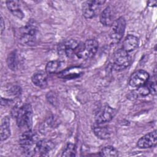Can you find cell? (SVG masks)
Returning a JSON list of instances; mask_svg holds the SVG:
<instances>
[{
    "label": "cell",
    "mask_w": 157,
    "mask_h": 157,
    "mask_svg": "<svg viewBox=\"0 0 157 157\" xmlns=\"http://www.w3.org/2000/svg\"><path fill=\"white\" fill-rule=\"evenodd\" d=\"M12 115L16 118L17 124L23 132L31 131L33 124V109L31 105L26 104L20 107L15 106Z\"/></svg>",
    "instance_id": "1"
},
{
    "label": "cell",
    "mask_w": 157,
    "mask_h": 157,
    "mask_svg": "<svg viewBox=\"0 0 157 157\" xmlns=\"http://www.w3.org/2000/svg\"><path fill=\"white\" fill-rule=\"evenodd\" d=\"M37 32L38 28L36 23L33 20H31L20 29V42L25 45H34L37 40Z\"/></svg>",
    "instance_id": "2"
},
{
    "label": "cell",
    "mask_w": 157,
    "mask_h": 157,
    "mask_svg": "<svg viewBox=\"0 0 157 157\" xmlns=\"http://www.w3.org/2000/svg\"><path fill=\"white\" fill-rule=\"evenodd\" d=\"M37 141V136L32 130L23 132L20 137L19 143L24 154L28 156L34 155V148Z\"/></svg>",
    "instance_id": "3"
},
{
    "label": "cell",
    "mask_w": 157,
    "mask_h": 157,
    "mask_svg": "<svg viewBox=\"0 0 157 157\" xmlns=\"http://www.w3.org/2000/svg\"><path fill=\"white\" fill-rule=\"evenodd\" d=\"M98 46L99 44L97 40L94 39H88L84 43H80L75 56L83 59L91 58L97 52Z\"/></svg>",
    "instance_id": "4"
},
{
    "label": "cell",
    "mask_w": 157,
    "mask_h": 157,
    "mask_svg": "<svg viewBox=\"0 0 157 157\" xmlns=\"http://www.w3.org/2000/svg\"><path fill=\"white\" fill-rule=\"evenodd\" d=\"M126 28V20L123 17L115 20L109 31V37L113 44L118 43L122 39Z\"/></svg>",
    "instance_id": "5"
},
{
    "label": "cell",
    "mask_w": 157,
    "mask_h": 157,
    "mask_svg": "<svg viewBox=\"0 0 157 157\" xmlns=\"http://www.w3.org/2000/svg\"><path fill=\"white\" fill-rule=\"evenodd\" d=\"M131 56L128 52L120 48L117 50L113 56V67L120 71L127 68L131 63Z\"/></svg>",
    "instance_id": "6"
},
{
    "label": "cell",
    "mask_w": 157,
    "mask_h": 157,
    "mask_svg": "<svg viewBox=\"0 0 157 157\" xmlns=\"http://www.w3.org/2000/svg\"><path fill=\"white\" fill-rule=\"evenodd\" d=\"M104 1H86L82 4V13L87 19L95 17L100 12Z\"/></svg>",
    "instance_id": "7"
},
{
    "label": "cell",
    "mask_w": 157,
    "mask_h": 157,
    "mask_svg": "<svg viewBox=\"0 0 157 157\" xmlns=\"http://www.w3.org/2000/svg\"><path fill=\"white\" fill-rule=\"evenodd\" d=\"M116 110L109 106L105 105L102 107L95 115V121L98 124H102L110 121L113 119L116 114Z\"/></svg>",
    "instance_id": "8"
},
{
    "label": "cell",
    "mask_w": 157,
    "mask_h": 157,
    "mask_svg": "<svg viewBox=\"0 0 157 157\" xmlns=\"http://www.w3.org/2000/svg\"><path fill=\"white\" fill-rule=\"evenodd\" d=\"M149 74L144 70L134 72L130 77L129 85L132 88H138L145 85L149 79Z\"/></svg>",
    "instance_id": "9"
},
{
    "label": "cell",
    "mask_w": 157,
    "mask_h": 157,
    "mask_svg": "<svg viewBox=\"0 0 157 157\" xmlns=\"http://www.w3.org/2000/svg\"><path fill=\"white\" fill-rule=\"evenodd\" d=\"M156 142L157 133L156 131L154 130L139 139L137 141V146L140 148H148L155 146Z\"/></svg>",
    "instance_id": "10"
},
{
    "label": "cell",
    "mask_w": 157,
    "mask_h": 157,
    "mask_svg": "<svg viewBox=\"0 0 157 157\" xmlns=\"http://www.w3.org/2000/svg\"><path fill=\"white\" fill-rule=\"evenodd\" d=\"M79 44V42L74 39L67 40L60 46L59 52L66 56L71 58L75 55Z\"/></svg>",
    "instance_id": "11"
},
{
    "label": "cell",
    "mask_w": 157,
    "mask_h": 157,
    "mask_svg": "<svg viewBox=\"0 0 157 157\" xmlns=\"http://www.w3.org/2000/svg\"><path fill=\"white\" fill-rule=\"evenodd\" d=\"M55 147L54 143L48 139H41L37 142L35 148V153H38L39 155H45Z\"/></svg>",
    "instance_id": "12"
},
{
    "label": "cell",
    "mask_w": 157,
    "mask_h": 157,
    "mask_svg": "<svg viewBox=\"0 0 157 157\" xmlns=\"http://www.w3.org/2000/svg\"><path fill=\"white\" fill-rule=\"evenodd\" d=\"M139 45V39L132 34L128 35L123 42L122 49L129 53L134 50Z\"/></svg>",
    "instance_id": "13"
},
{
    "label": "cell",
    "mask_w": 157,
    "mask_h": 157,
    "mask_svg": "<svg viewBox=\"0 0 157 157\" xmlns=\"http://www.w3.org/2000/svg\"><path fill=\"white\" fill-rule=\"evenodd\" d=\"M83 74L82 68L72 67L66 69L58 74V77L64 79H72L79 77Z\"/></svg>",
    "instance_id": "14"
},
{
    "label": "cell",
    "mask_w": 157,
    "mask_h": 157,
    "mask_svg": "<svg viewBox=\"0 0 157 157\" xmlns=\"http://www.w3.org/2000/svg\"><path fill=\"white\" fill-rule=\"evenodd\" d=\"M112 9L109 6L104 9L101 13L99 19L102 25L105 26H111L114 21V15Z\"/></svg>",
    "instance_id": "15"
},
{
    "label": "cell",
    "mask_w": 157,
    "mask_h": 157,
    "mask_svg": "<svg viewBox=\"0 0 157 157\" xmlns=\"http://www.w3.org/2000/svg\"><path fill=\"white\" fill-rule=\"evenodd\" d=\"M31 80L36 86L41 88H45L48 83L47 72L39 71L34 74L31 77Z\"/></svg>",
    "instance_id": "16"
},
{
    "label": "cell",
    "mask_w": 157,
    "mask_h": 157,
    "mask_svg": "<svg viewBox=\"0 0 157 157\" xmlns=\"http://www.w3.org/2000/svg\"><path fill=\"white\" fill-rule=\"evenodd\" d=\"M6 6L9 10L14 16L20 19H22L24 17V13L18 1H6Z\"/></svg>",
    "instance_id": "17"
},
{
    "label": "cell",
    "mask_w": 157,
    "mask_h": 157,
    "mask_svg": "<svg viewBox=\"0 0 157 157\" xmlns=\"http://www.w3.org/2000/svg\"><path fill=\"white\" fill-rule=\"evenodd\" d=\"M1 140L4 141L7 139L10 136V119L8 117H4L1 121Z\"/></svg>",
    "instance_id": "18"
},
{
    "label": "cell",
    "mask_w": 157,
    "mask_h": 157,
    "mask_svg": "<svg viewBox=\"0 0 157 157\" xmlns=\"http://www.w3.org/2000/svg\"><path fill=\"white\" fill-rule=\"evenodd\" d=\"M93 132L99 139L105 140L110 137V132L108 128L104 126H94L93 129Z\"/></svg>",
    "instance_id": "19"
},
{
    "label": "cell",
    "mask_w": 157,
    "mask_h": 157,
    "mask_svg": "<svg viewBox=\"0 0 157 157\" xmlns=\"http://www.w3.org/2000/svg\"><path fill=\"white\" fill-rule=\"evenodd\" d=\"M101 156H118L119 155L118 151L112 146H106L101 149L99 152Z\"/></svg>",
    "instance_id": "20"
},
{
    "label": "cell",
    "mask_w": 157,
    "mask_h": 157,
    "mask_svg": "<svg viewBox=\"0 0 157 157\" xmlns=\"http://www.w3.org/2000/svg\"><path fill=\"white\" fill-rule=\"evenodd\" d=\"M7 63L8 67L13 71H16L18 68V59L17 56L16 52H12L9 54L7 59Z\"/></svg>",
    "instance_id": "21"
},
{
    "label": "cell",
    "mask_w": 157,
    "mask_h": 157,
    "mask_svg": "<svg viewBox=\"0 0 157 157\" xmlns=\"http://www.w3.org/2000/svg\"><path fill=\"white\" fill-rule=\"evenodd\" d=\"M61 66V62L59 61H49L45 66V72L48 74L56 73Z\"/></svg>",
    "instance_id": "22"
},
{
    "label": "cell",
    "mask_w": 157,
    "mask_h": 157,
    "mask_svg": "<svg viewBox=\"0 0 157 157\" xmlns=\"http://www.w3.org/2000/svg\"><path fill=\"white\" fill-rule=\"evenodd\" d=\"M76 147L74 144L72 143H68L62 153V156H75Z\"/></svg>",
    "instance_id": "23"
},
{
    "label": "cell",
    "mask_w": 157,
    "mask_h": 157,
    "mask_svg": "<svg viewBox=\"0 0 157 157\" xmlns=\"http://www.w3.org/2000/svg\"><path fill=\"white\" fill-rule=\"evenodd\" d=\"M5 28V25H4V20H3V18L2 17H1V34L2 33L4 29Z\"/></svg>",
    "instance_id": "24"
}]
</instances>
